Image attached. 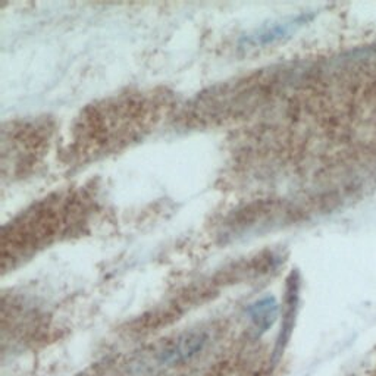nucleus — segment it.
Wrapping results in <instances>:
<instances>
[{
  "label": "nucleus",
  "mask_w": 376,
  "mask_h": 376,
  "mask_svg": "<svg viewBox=\"0 0 376 376\" xmlns=\"http://www.w3.org/2000/svg\"><path fill=\"white\" fill-rule=\"evenodd\" d=\"M276 316V304L272 298H264L253 307V319L256 320L258 325L267 328L272 325Z\"/></svg>",
  "instance_id": "f257e3e1"
}]
</instances>
